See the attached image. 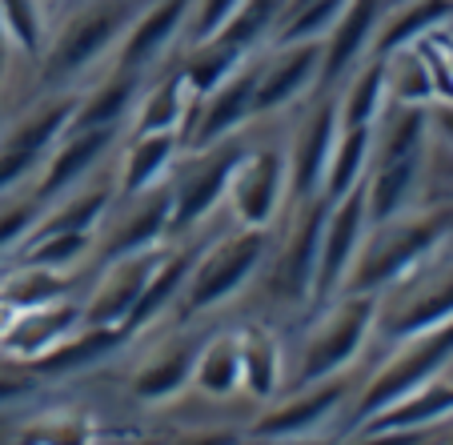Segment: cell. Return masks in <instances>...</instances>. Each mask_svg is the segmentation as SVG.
<instances>
[{"label":"cell","instance_id":"obj_5","mask_svg":"<svg viewBox=\"0 0 453 445\" xmlns=\"http://www.w3.org/2000/svg\"><path fill=\"white\" fill-rule=\"evenodd\" d=\"M377 326V293H342L326 305V317L309 334L293 369V386H313L321 377L345 373Z\"/></svg>","mask_w":453,"mask_h":445},{"label":"cell","instance_id":"obj_43","mask_svg":"<svg viewBox=\"0 0 453 445\" xmlns=\"http://www.w3.org/2000/svg\"><path fill=\"white\" fill-rule=\"evenodd\" d=\"M17 313H20L17 305H9V301L0 297V337L9 334V326H12V321H17Z\"/></svg>","mask_w":453,"mask_h":445},{"label":"cell","instance_id":"obj_33","mask_svg":"<svg viewBox=\"0 0 453 445\" xmlns=\"http://www.w3.org/2000/svg\"><path fill=\"white\" fill-rule=\"evenodd\" d=\"M249 57H253V52L209 36V41H201V44H188L185 60H180V81H185L188 96H205V93H213L233 69H241Z\"/></svg>","mask_w":453,"mask_h":445},{"label":"cell","instance_id":"obj_13","mask_svg":"<svg viewBox=\"0 0 453 445\" xmlns=\"http://www.w3.org/2000/svg\"><path fill=\"white\" fill-rule=\"evenodd\" d=\"M293 209L297 213L289 221V237H285L273 265V297L285 301V305H305L309 293H313V269H317V249H321L329 201L317 193V197L301 201Z\"/></svg>","mask_w":453,"mask_h":445},{"label":"cell","instance_id":"obj_31","mask_svg":"<svg viewBox=\"0 0 453 445\" xmlns=\"http://www.w3.org/2000/svg\"><path fill=\"white\" fill-rule=\"evenodd\" d=\"M369 149H373V125H342L337 145H334V157H329L326 180H321V197L337 201L342 193H349L353 185L365 180Z\"/></svg>","mask_w":453,"mask_h":445},{"label":"cell","instance_id":"obj_23","mask_svg":"<svg viewBox=\"0 0 453 445\" xmlns=\"http://www.w3.org/2000/svg\"><path fill=\"white\" fill-rule=\"evenodd\" d=\"M180 157V133L177 129H157V133H133L128 149L120 153L117 169V201L141 197L153 185H161L169 177L173 161Z\"/></svg>","mask_w":453,"mask_h":445},{"label":"cell","instance_id":"obj_9","mask_svg":"<svg viewBox=\"0 0 453 445\" xmlns=\"http://www.w3.org/2000/svg\"><path fill=\"white\" fill-rule=\"evenodd\" d=\"M365 233H369V197H365V180H361L337 201H329L321 249H317V269H313V293H309V301L317 309H326L342 293Z\"/></svg>","mask_w":453,"mask_h":445},{"label":"cell","instance_id":"obj_1","mask_svg":"<svg viewBox=\"0 0 453 445\" xmlns=\"http://www.w3.org/2000/svg\"><path fill=\"white\" fill-rule=\"evenodd\" d=\"M145 9L141 0H81L69 17L49 33L41 65L44 88H73L88 69H96L104 57H112L133 25V17Z\"/></svg>","mask_w":453,"mask_h":445},{"label":"cell","instance_id":"obj_20","mask_svg":"<svg viewBox=\"0 0 453 445\" xmlns=\"http://www.w3.org/2000/svg\"><path fill=\"white\" fill-rule=\"evenodd\" d=\"M161 257L165 253L157 245V249H141V253H125V257L104 261V277L96 281V289L85 301V326H125V317L133 313V305L145 293Z\"/></svg>","mask_w":453,"mask_h":445},{"label":"cell","instance_id":"obj_14","mask_svg":"<svg viewBox=\"0 0 453 445\" xmlns=\"http://www.w3.org/2000/svg\"><path fill=\"white\" fill-rule=\"evenodd\" d=\"M321 77V41L277 44L257 69L253 85V117H273L285 104L301 101Z\"/></svg>","mask_w":453,"mask_h":445},{"label":"cell","instance_id":"obj_27","mask_svg":"<svg viewBox=\"0 0 453 445\" xmlns=\"http://www.w3.org/2000/svg\"><path fill=\"white\" fill-rule=\"evenodd\" d=\"M197 349H201L197 341H177V345H169V349L153 353V357L137 369V377H133V397L145 405L177 397L180 389L188 386V377H193Z\"/></svg>","mask_w":453,"mask_h":445},{"label":"cell","instance_id":"obj_28","mask_svg":"<svg viewBox=\"0 0 453 445\" xmlns=\"http://www.w3.org/2000/svg\"><path fill=\"white\" fill-rule=\"evenodd\" d=\"M193 389L201 397H213V402H229L241 394V341L237 334H217L213 341H205L197 349L193 361Z\"/></svg>","mask_w":453,"mask_h":445},{"label":"cell","instance_id":"obj_34","mask_svg":"<svg viewBox=\"0 0 453 445\" xmlns=\"http://www.w3.org/2000/svg\"><path fill=\"white\" fill-rule=\"evenodd\" d=\"M188 88L180 81V69H173L169 77H157L149 88H141L137 96V117H133V133H157V129H177L188 112Z\"/></svg>","mask_w":453,"mask_h":445},{"label":"cell","instance_id":"obj_44","mask_svg":"<svg viewBox=\"0 0 453 445\" xmlns=\"http://www.w3.org/2000/svg\"><path fill=\"white\" fill-rule=\"evenodd\" d=\"M441 44H445V52H449V65H453V41H449V36H441Z\"/></svg>","mask_w":453,"mask_h":445},{"label":"cell","instance_id":"obj_7","mask_svg":"<svg viewBox=\"0 0 453 445\" xmlns=\"http://www.w3.org/2000/svg\"><path fill=\"white\" fill-rule=\"evenodd\" d=\"M426 261L377 293L373 329H381V337H389V341L413 337L453 317V269L449 273H426Z\"/></svg>","mask_w":453,"mask_h":445},{"label":"cell","instance_id":"obj_32","mask_svg":"<svg viewBox=\"0 0 453 445\" xmlns=\"http://www.w3.org/2000/svg\"><path fill=\"white\" fill-rule=\"evenodd\" d=\"M385 101H389V85H385V57H365L357 69L342 81V96H337L342 125H373Z\"/></svg>","mask_w":453,"mask_h":445},{"label":"cell","instance_id":"obj_22","mask_svg":"<svg viewBox=\"0 0 453 445\" xmlns=\"http://www.w3.org/2000/svg\"><path fill=\"white\" fill-rule=\"evenodd\" d=\"M453 418V381H426L421 389L405 394L402 402L385 405L377 410L369 421H361L353 429V437H405V433H418V429H429V426H441V421Z\"/></svg>","mask_w":453,"mask_h":445},{"label":"cell","instance_id":"obj_15","mask_svg":"<svg viewBox=\"0 0 453 445\" xmlns=\"http://www.w3.org/2000/svg\"><path fill=\"white\" fill-rule=\"evenodd\" d=\"M125 213L104 229V237L93 241V257L96 265L112 257H125V253H141V249H157L165 237L173 233V188L169 180L153 185L141 197L125 201Z\"/></svg>","mask_w":453,"mask_h":445},{"label":"cell","instance_id":"obj_30","mask_svg":"<svg viewBox=\"0 0 453 445\" xmlns=\"http://www.w3.org/2000/svg\"><path fill=\"white\" fill-rule=\"evenodd\" d=\"M141 96V73L112 69L88 96H81L77 117L69 129H88V125H125L133 117V104Z\"/></svg>","mask_w":453,"mask_h":445},{"label":"cell","instance_id":"obj_3","mask_svg":"<svg viewBox=\"0 0 453 445\" xmlns=\"http://www.w3.org/2000/svg\"><path fill=\"white\" fill-rule=\"evenodd\" d=\"M265 257H269V229L237 225V233H225V237L209 241L177 297L180 313L185 317L209 313V309L225 305L229 297H237L253 281V273L261 269Z\"/></svg>","mask_w":453,"mask_h":445},{"label":"cell","instance_id":"obj_17","mask_svg":"<svg viewBox=\"0 0 453 445\" xmlns=\"http://www.w3.org/2000/svg\"><path fill=\"white\" fill-rule=\"evenodd\" d=\"M125 125H88V129H69L65 137L52 145V153L44 157L41 177H36L33 193L49 205V201L65 197L73 185L88 177L101 165V157H109V149L117 145Z\"/></svg>","mask_w":453,"mask_h":445},{"label":"cell","instance_id":"obj_24","mask_svg":"<svg viewBox=\"0 0 453 445\" xmlns=\"http://www.w3.org/2000/svg\"><path fill=\"white\" fill-rule=\"evenodd\" d=\"M201 241H188V245H180V249H165V257L157 261V269H153V277H149V285H145V293L137 297V305H133V313L125 317V334L133 337V334H141L145 326H153L161 313H169L173 305H177V297H180V289H185V281H188V273H193V265H197V257H201Z\"/></svg>","mask_w":453,"mask_h":445},{"label":"cell","instance_id":"obj_25","mask_svg":"<svg viewBox=\"0 0 453 445\" xmlns=\"http://www.w3.org/2000/svg\"><path fill=\"white\" fill-rule=\"evenodd\" d=\"M445 20H453V0H405V4H389L373 33L369 57H389L397 49H410L421 36H434Z\"/></svg>","mask_w":453,"mask_h":445},{"label":"cell","instance_id":"obj_16","mask_svg":"<svg viewBox=\"0 0 453 445\" xmlns=\"http://www.w3.org/2000/svg\"><path fill=\"white\" fill-rule=\"evenodd\" d=\"M337 133H342V112H337V96H321V101L309 109V117L301 120L297 137L289 145V201L317 197L321 193V180H326L329 157H334Z\"/></svg>","mask_w":453,"mask_h":445},{"label":"cell","instance_id":"obj_42","mask_svg":"<svg viewBox=\"0 0 453 445\" xmlns=\"http://www.w3.org/2000/svg\"><path fill=\"white\" fill-rule=\"evenodd\" d=\"M28 386H33V377H0V402H17Z\"/></svg>","mask_w":453,"mask_h":445},{"label":"cell","instance_id":"obj_18","mask_svg":"<svg viewBox=\"0 0 453 445\" xmlns=\"http://www.w3.org/2000/svg\"><path fill=\"white\" fill-rule=\"evenodd\" d=\"M193 4L197 0H153V4H145L133 17V25L125 28V36H120L117 52H112V69L145 77L157 60L173 49V41L185 33Z\"/></svg>","mask_w":453,"mask_h":445},{"label":"cell","instance_id":"obj_4","mask_svg":"<svg viewBox=\"0 0 453 445\" xmlns=\"http://www.w3.org/2000/svg\"><path fill=\"white\" fill-rule=\"evenodd\" d=\"M449 365H453V317L434 329H421V334H413V337H402L394 357L385 361L365 386H361V397H357L353 418H349L353 429H357L361 421L373 418L377 410L402 402L405 394H413V389H421L426 381L441 377Z\"/></svg>","mask_w":453,"mask_h":445},{"label":"cell","instance_id":"obj_29","mask_svg":"<svg viewBox=\"0 0 453 445\" xmlns=\"http://www.w3.org/2000/svg\"><path fill=\"white\" fill-rule=\"evenodd\" d=\"M120 326H81L77 334H69L60 345H52L49 353L33 361V373H69V369H85L93 361L109 357L120 341H125Z\"/></svg>","mask_w":453,"mask_h":445},{"label":"cell","instance_id":"obj_46","mask_svg":"<svg viewBox=\"0 0 453 445\" xmlns=\"http://www.w3.org/2000/svg\"><path fill=\"white\" fill-rule=\"evenodd\" d=\"M285 4H297V0H285ZM285 4H281V9H285Z\"/></svg>","mask_w":453,"mask_h":445},{"label":"cell","instance_id":"obj_40","mask_svg":"<svg viewBox=\"0 0 453 445\" xmlns=\"http://www.w3.org/2000/svg\"><path fill=\"white\" fill-rule=\"evenodd\" d=\"M429 129H434L445 145H453V104H429Z\"/></svg>","mask_w":453,"mask_h":445},{"label":"cell","instance_id":"obj_8","mask_svg":"<svg viewBox=\"0 0 453 445\" xmlns=\"http://www.w3.org/2000/svg\"><path fill=\"white\" fill-rule=\"evenodd\" d=\"M249 141L241 133L217 141L209 149H197L188 169H180L177 177L169 180L173 188V233H193V225H205L213 217V209L225 201V188H229V177L237 169V161L245 157Z\"/></svg>","mask_w":453,"mask_h":445},{"label":"cell","instance_id":"obj_12","mask_svg":"<svg viewBox=\"0 0 453 445\" xmlns=\"http://www.w3.org/2000/svg\"><path fill=\"white\" fill-rule=\"evenodd\" d=\"M349 377L334 373V377H321L313 386H301V394H293L289 402L273 405L269 413L249 426V441H297V437H309L313 429H321L337 410L345 405L349 397Z\"/></svg>","mask_w":453,"mask_h":445},{"label":"cell","instance_id":"obj_41","mask_svg":"<svg viewBox=\"0 0 453 445\" xmlns=\"http://www.w3.org/2000/svg\"><path fill=\"white\" fill-rule=\"evenodd\" d=\"M12 52H17V44H12L9 28H4V17H0V88H4V81H9V69H12Z\"/></svg>","mask_w":453,"mask_h":445},{"label":"cell","instance_id":"obj_45","mask_svg":"<svg viewBox=\"0 0 453 445\" xmlns=\"http://www.w3.org/2000/svg\"><path fill=\"white\" fill-rule=\"evenodd\" d=\"M385 4H405V0H385Z\"/></svg>","mask_w":453,"mask_h":445},{"label":"cell","instance_id":"obj_36","mask_svg":"<svg viewBox=\"0 0 453 445\" xmlns=\"http://www.w3.org/2000/svg\"><path fill=\"white\" fill-rule=\"evenodd\" d=\"M93 241L96 233H41V237H25L12 253H17V261H28V265L69 273L73 265L93 257Z\"/></svg>","mask_w":453,"mask_h":445},{"label":"cell","instance_id":"obj_38","mask_svg":"<svg viewBox=\"0 0 453 445\" xmlns=\"http://www.w3.org/2000/svg\"><path fill=\"white\" fill-rule=\"evenodd\" d=\"M41 209H44V201L36 197V193H28V197H20V201H4V205H0V253L17 249L20 241L28 237L33 221L41 217Z\"/></svg>","mask_w":453,"mask_h":445},{"label":"cell","instance_id":"obj_10","mask_svg":"<svg viewBox=\"0 0 453 445\" xmlns=\"http://www.w3.org/2000/svg\"><path fill=\"white\" fill-rule=\"evenodd\" d=\"M257 69H261V57H249L213 93L188 101V112H185V120H180V153H197V149H209V145H217V141L245 129L249 120H253Z\"/></svg>","mask_w":453,"mask_h":445},{"label":"cell","instance_id":"obj_19","mask_svg":"<svg viewBox=\"0 0 453 445\" xmlns=\"http://www.w3.org/2000/svg\"><path fill=\"white\" fill-rule=\"evenodd\" d=\"M385 0H345L342 12H337L334 28L321 41V77L317 88H334L357 69L361 60L373 49V33L385 17Z\"/></svg>","mask_w":453,"mask_h":445},{"label":"cell","instance_id":"obj_21","mask_svg":"<svg viewBox=\"0 0 453 445\" xmlns=\"http://www.w3.org/2000/svg\"><path fill=\"white\" fill-rule=\"evenodd\" d=\"M85 326V301H49V305L20 309L17 321L9 326V334L0 337V353H9L12 361H28L49 353L52 345H60L69 334Z\"/></svg>","mask_w":453,"mask_h":445},{"label":"cell","instance_id":"obj_39","mask_svg":"<svg viewBox=\"0 0 453 445\" xmlns=\"http://www.w3.org/2000/svg\"><path fill=\"white\" fill-rule=\"evenodd\" d=\"M245 0H197L193 4V12H188V44H201L209 41V36L217 33V28L225 25V20L233 17V12L241 9Z\"/></svg>","mask_w":453,"mask_h":445},{"label":"cell","instance_id":"obj_2","mask_svg":"<svg viewBox=\"0 0 453 445\" xmlns=\"http://www.w3.org/2000/svg\"><path fill=\"white\" fill-rule=\"evenodd\" d=\"M449 233H453V209H429V213L418 217L402 213L381 225H369L342 293H381L385 285H394L413 265H421Z\"/></svg>","mask_w":453,"mask_h":445},{"label":"cell","instance_id":"obj_37","mask_svg":"<svg viewBox=\"0 0 453 445\" xmlns=\"http://www.w3.org/2000/svg\"><path fill=\"white\" fill-rule=\"evenodd\" d=\"M0 17H4V28L20 52H36L44 44L41 0H0Z\"/></svg>","mask_w":453,"mask_h":445},{"label":"cell","instance_id":"obj_11","mask_svg":"<svg viewBox=\"0 0 453 445\" xmlns=\"http://www.w3.org/2000/svg\"><path fill=\"white\" fill-rule=\"evenodd\" d=\"M233 221L249 229H269L289 201V157L281 145H249L225 188Z\"/></svg>","mask_w":453,"mask_h":445},{"label":"cell","instance_id":"obj_6","mask_svg":"<svg viewBox=\"0 0 453 445\" xmlns=\"http://www.w3.org/2000/svg\"><path fill=\"white\" fill-rule=\"evenodd\" d=\"M77 104H81V96L73 93V88H57V96H49V101H41L36 109H28L25 117L4 133V141H0V193H4V197L17 193L33 173H41L52 145L69 133L73 117H77Z\"/></svg>","mask_w":453,"mask_h":445},{"label":"cell","instance_id":"obj_26","mask_svg":"<svg viewBox=\"0 0 453 445\" xmlns=\"http://www.w3.org/2000/svg\"><path fill=\"white\" fill-rule=\"evenodd\" d=\"M241 341V389L253 402H273L285 386V353L281 341L265 326H245L237 334Z\"/></svg>","mask_w":453,"mask_h":445},{"label":"cell","instance_id":"obj_35","mask_svg":"<svg viewBox=\"0 0 453 445\" xmlns=\"http://www.w3.org/2000/svg\"><path fill=\"white\" fill-rule=\"evenodd\" d=\"M73 293V277L57 273V269L44 265H28V261H17L9 273L0 277V297L17 309H33V305H49V301H60Z\"/></svg>","mask_w":453,"mask_h":445}]
</instances>
